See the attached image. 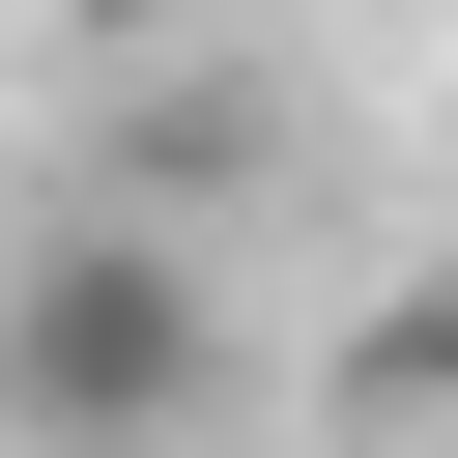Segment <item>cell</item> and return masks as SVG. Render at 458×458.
Returning <instances> with one entry per match:
<instances>
[{
	"instance_id": "cell-2",
	"label": "cell",
	"mask_w": 458,
	"mask_h": 458,
	"mask_svg": "<svg viewBox=\"0 0 458 458\" xmlns=\"http://www.w3.org/2000/svg\"><path fill=\"white\" fill-rule=\"evenodd\" d=\"M372 372H401V401H458V258L401 286V344H372Z\"/></svg>"
},
{
	"instance_id": "cell-1",
	"label": "cell",
	"mask_w": 458,
	"mask_h": 458,
	"mask_svg": "<svg viewBox=\"0 0 458 458\" xmlns=\"http://www.w3.org/2000/svg\"><path fill=\"white\" fill-rule=\"evenodd\" d=\"M200 372H229V315H200L172 229H29L0 258V458H172Z\"/></svg>"
},
{
	"instance_id": "cell-3",
	"label": "cell",
	"mask_w": 458,
	"mask_h": 458,
	"mask_svg": "<svg viewBox=\"0 0 458 458\" xmlns=\"http://www.w3.org/2000/svg\"><path fill=\"white\" fill-rule=\"evenodd\" d=\"M86 29H172V0H86Z\"/></svg>"
}]
</instances>
